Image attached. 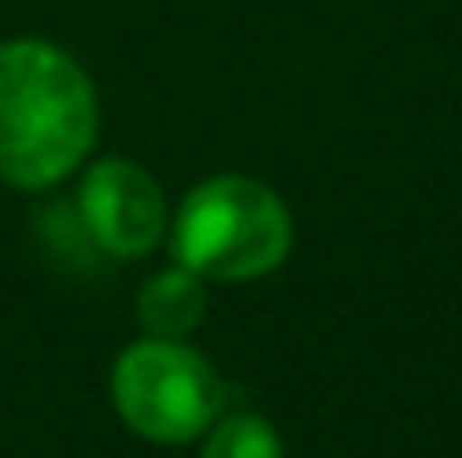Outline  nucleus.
Returning <instances> with one entry per match:
<instances>
[{"mask_svg":"<svg viewBox=\"0 0 462 458\" xmlns=\"http://www.w3.org/2000/svg\"><path fill=\"white\" fill-rule=\"evenodd\" d=\"M171 248L175 261L202 279H261L283 266L292 248V216L270 184L252 175H216L180 202Z\"/></svg>","mask_w":462,"mask_h":458,"instance_id":"2","label":"nucleus"},{"mask_svg":"<svg viewBox=\"0 0 462 458\" xmlns=\"http://www.w3.org/2000/svg\"><path fill=\"white\" fill-rule=\"evenodd\" d=\"M77 207H81V225L95 238V248L122 261L153 252L166 234V198L157 180L126 157L95 162L81 180Z\"/></svg>","mask_w":462,"mask_h":458,"instance_id":"4","label":"nucleus"},{"mask_svg":"<svg viewBox=\"0 0 462 458\" xmlns=\"http://www.w3.org/2000/svg\"><path fill=\"white\" fill-rule=\"evenodd\" d=\"M99 131L95 86L50 41L0 45V180L50 189L72 175Z\"/></svg>","mask_w":462,"mask_h":458,"instance_id":"1","label":"nucleus"},{"mask_svg":"<svg viewBox=\"0 0 462 458\" xmlns=\"http://www.w3.org/2000/svg\"><path fill=\"white\" fill-rule=\"evenodd\" d=\"M202 458H283V441L261 414H229L207 432Z\"/></svg>","mask_w":462,"mask_h":458,"instance_id":"6","label":"nucleus"},{"mask_svg":"<svg viewBox=\"0 0 462 458\" xmlns=\"http://www.w3.org/2000/svg\"><path fill=\"white\" fill-rule=\"evenodd\" d=\"M225 387L216 369L184 341L149 337L117 355L113 405L122 423L157 445L198 441L220 414Z\"/></svg>","mask_w":462,"mask_h":458,"instance_id":"3","label":"nucleus"},{"mask_svg":"<svg viewBox=\"0 0 462 458\" xmlns=\"http://www.w3.org/2000/svg\"><path fill=\"white\" fill-rule=\"evenodd\" d=\"M140 323L149 337H171L180 341L184 332H193L207 314V288H202V275L175 266V270H162L153 275L144 288H140Z\"/></svg>","mask_w":462,"mask_h":458,"instance_id":"5","label":"nucleus"}]
</instances>
